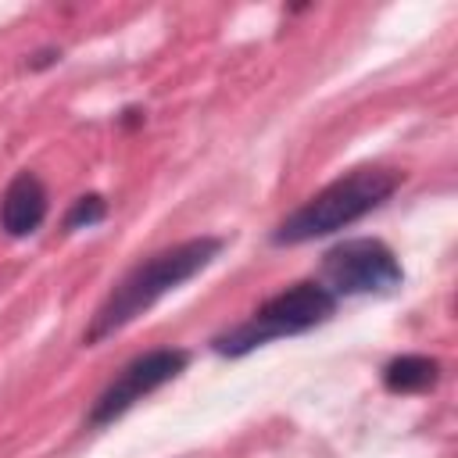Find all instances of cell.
I'll return each mask as SVG.
<instances>
[{
	"instance_id": "52a82bcc",
	"label": "cell",
	"mask_w": 458,
	"mask_h": 458,
	"mask_svg": "<svg viewBox=\"0 0 458 458\" xmlns=\"http://www.w3.org/2000/svg\"><path fill=\"white\" fill-rule=\"evenodd\" d=\"M437 379H440V361L426 354H401L383 369V386L390 394H422L437 386Z\"/></svg>"
},
{
	"instance_id": "5b68a950",
	"label": "cell",
	"mask_w": 458,
	"mask_h": 458,
	"mask_svg": "<svg viewBox=\"0 0 458 458\" xmlns=\"http://www.w3.org/2000/svg\"><path fill=\"white\" fill-rule=\"evenodd\" d=\"M190 365V351L182 347H157V351H147L140 358H132L104 390L100 397L93 401L89 408V426H107L114 422L118 415H125L140 397L154 394L157 386L172 383L175 376H182Z\"/></svg>"
},
{
	"instance_id": "ba28073f",
	"label": "cell",
	"mask_w": 458,
	"mask_h": 458,
	"mask_svg": "<svg viewBox=\"0 0 458 458\" xmlns=\"http://www.w3.org/2000/svg\"><path fill=\"white\" fill-rule=\"evenodd\" d=\"M104 215H107V200H104L100 193H82V197L68 208V215H64V229H68V233H75V229H89V225L104 222Z\"/></svg>"
},
{
	"instance_id": "6da1fadb",
	"label": "cell",
	"mask_w": 458,
	"mask_h": 458,
	"mask_svg": "<svg viewBox=\"0 0 458 458\" xmlns=\"http://www.w3.org/2000/svg\"><path fill=\"white\" fill-rule=\"evenodd\" d=\"M225 240L222 236H193L182 240L168 250L150 254L147 261H140L97 308V315L89 318L82 344L93 347L107 336H114L122 326H129L136 315H143L147 308H154L165 293L179 290L182 283H190L197 272H204L218 254H222Z\"/></svg>"
},
{
	"instance_id": "7a4b0ae2",
	"label": "cell",
	"mask_w": 458,
	"mask_h": 458,
	"mask_svg": "<svg viewBox=\"0 0 458 458\" xmlns=\"http://www.w3.org/2000/svg\"><path fill=\"white\" fill-rule=\"evenodd\" d=\"M401 182H404V172H394V168H354L344 179L318 190L297 211H290L276 225L272 243L293 247V243H308L315 236H329V233L365 218L383 200H390Z\"/></svg>"
},
{
	"instance_id": "3957f363",
	"label": "cell",
	"mask_w": 458,
	"mask_h": 458,
	"mask_svg": "<svg viewBox=\"0 0 458 458\" xmlns=\"http://www.w3.org/2000/svg\"><path fill=\"white\" fill-rule=\"evenodd\" d=\"M336 311V297L322 286V283H293L286 286L283 293L268 297L250 318H243L240 326L218 333L211 340V347L225 358H243L250 354L254 347L268 344V340H279V336H297V333H308L315 326H322L329 315Z\"/></svg>"
},
{
	"instance_id": "9c48e42d",
	"label": "cell",
	"mask_w": 458,
	"mask_h": 458,
	"mask_svg": "<svg viewBox=\"0 0 458 458\" xmlns=\"http://www.w3.org/2000/svg\"><path fill=\"white\" fill-rule=\"evenodd\" d=\"M54 61H61V50H43V54H36V61H29V68H43Z\"/></svg>"
},
{
	"instance_id": "277c9868",
	"label": "cell",
	"mask_w": 458,
	"mask_h": 458,
	"mask_svg": "<svg viewBox=\"0 0 458 458\" xmlns=\"http://www.w3.org/2000/svg\"><path fill=\"white\" fill-rule=\"evenodd\" d=\"M322 276L326 290L333 297H351V293H390L401 286L404 268L397 254L376 240V236H354L322 254Z\"/></svg>"
},
{
	"instance_id": "8992f818",
	"label": "cell",
	"mask_w": 458,
	"mask_h": 458,
	"mask_svg": "<svg viewBox=\"0 0 458 458\" xmlns=\"http://www.w3.org/2000/svg\"><path fill=\"white\" fill-rule=\"evenodd\" d=\"M47 208L50 200H47V186L39 182V175L18 172L0 197V229L7 236H29L43 225Z\"/></svg>"
}]
</instances>
